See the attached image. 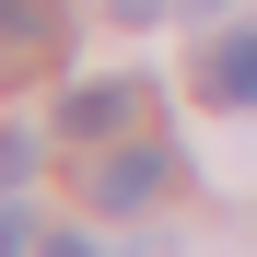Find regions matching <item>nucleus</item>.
I'll list each match as a JSON object with an SVG mask.
<instances>
[{
  "mask_svg": "<svg viewBox=\"0 0 257 257\" xmlns=\"http://www.w3.org/2000/svg\"><path fill=\"white\" fill-rule=\"evenodd\" d=\"M35 257H105L94 234H47V245H35Z\"/></svg>",
  "mask_w": 257,
  "mask_h": 257,
  "instance_id": "obj_7",
  "label": "nucleus"
},
{
  "mask_svg": "<svg viewBox=\"0 0 257 257\" xmlns=\"http://www.w3.org/2000/svg\"><path fill=\"white\" fill-rule=\"evenodd\" d=\"M59 59V0H0V82Z\"/></svg>",
  "mask_w": 257,
  "mask_h": 257,
  "instance_id": "obj_1",
  "label": "nucleus"
},
{
  "mask_svg": "<svg viewBox=\"0 0 257 257\" xmlns=\"http://www.w3.org/2000/svg\"><path fill=\"white\" fill-rule=\"evenodd\" d=\"M24 245H47V234H35V222H24L12 199H0V257H24Z\"/></svg>",
  "mask_w": 257,
  "mask_h": 257,
  "instance_id": "obj_6",
  "label": "nucleus"
},
{
  "mask_svg": "<svg viewBox=\"0 0 257 257\" xmlns=\"http://www.w3.org/2000/svg\"><path fill=\"white\" fill-rule=\"evenodd\" d=\"M105 12H117V24H152V12H176V0H105Z\"/></svg>",
  "mask_w": 257,
  "mask_h": 257,
  "instance_id": "obj_8",
  "label": "nucleus"
},
{
  "mask_svg": "<svg viewBox=\"0 0 257 257\" xmlns=\"http://www.w3.org/2000/svg\"><path fill=\"white\" fill-rule=\"evenodd\" d=\"M199 94H210V105H257V24L222 35V47L199 59Z\"/></svg>",
  "mask_w": 257,
  "mask_h": 257,
  "instance_id": "obj_3",
  "label": "nucleus"
},
{
  "mask_svg": "<svg viewBox=\"0 0 257 257\" xmlns=\"http://www.w3.org/2000/svg\"><path fill=\"white\" fill-rule=\"evenodd\" d=\"M128 117H141V82H70V94H59V128H70V141H117Z\"/></svg>",
  "mask_w": 257,
  "mask_h": 257,
  "instance_id": "obj_2",
  "label": "nucleus"
},
{
  "mask_svg": "<svg viewBox=\"0 0 257 257\" xmlns=\"http://www.w3.org/2000/svg\"><path fill=\"white\" fill-rule=\"evenodd\" d=\"M152 187H164V152H152V141H128L117 164H94V199H105V210H141Z\"/></svg>",
  "mask_w": 257,
  "mask_h": 257,
  "instance_id": "obj_4",
  "label": "nucleus"
},
{
  "mask_svg": "<svg viewBox=\"0 0 257 257\" xmlns=\"http://www.w3.org/2000/svg\"><path fill=\"white\" fill-rule=\"evenodd\" d=\"M24 176H35V141H24V128H0V199H12Z\"/></svg>",
  "mask_w": 257,
  "mask_h": 257,
  "instance_id": "obj_5",
  "label": "nucleus"
}]
</instances>
